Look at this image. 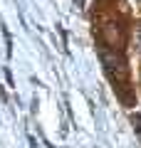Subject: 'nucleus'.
Listing matches in <instances>:
<instances>
[{
    "mask_svg": "<svg viewBox=\"0 0 141 148\" xmlns=\"http://www.w3.org/2000/svg\"><path fill=\"white\" fill-rule=\"evenodd\" d=\"M139 45H141V35H139Z\"/></svg>",
    "mask_w": 141,
    "mask_h": 148,
    "instance_id": "2",
    "label": "nucleus"
},
{
    "mask_svg": "<svg viewBox=\"0 0 141 148\" xmlns=\"http://www.w3.org/2000/svg\"><path fill=\"white\" fill-rule=\"evenodd\" d=\"M99 57H102V62H104V67H106V72H109L111 79H119V82L126 79V62H124V57H121L116 49L102 47L99 49Z\"/></svg>",
    "mask_w": 141,
    "mask_h": 148,
    "instance_id": "1",
    "label": "nucleus"
}]
</instances>
